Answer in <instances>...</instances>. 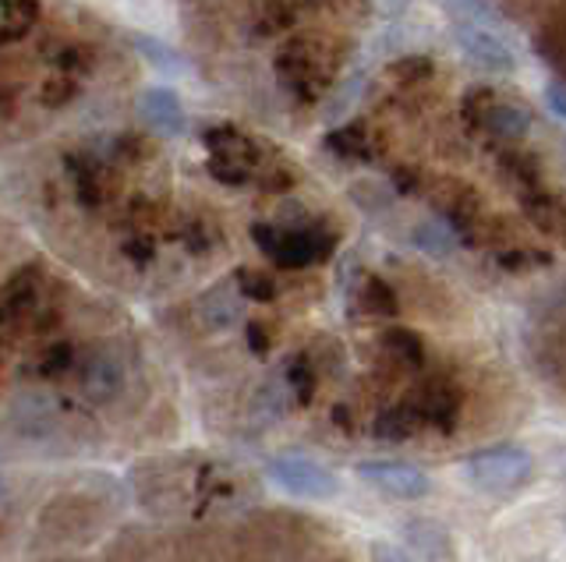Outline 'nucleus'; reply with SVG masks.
Masks as SVG:
<instances>
[{
	"label": "nucleus",
	"mask_w": 566,
	"mask_h": 562,
	"mask_svg": "<svg viewBox=\"0 0 566 562\" xmlns=\"http://www.w3.org/2000/svg\"><path fill=\"white\" fill-rule=\"evenodd\" d=\"M248 347L265 350V332H262V326H248Z\"/></svg>",
	"instance_id": "28"
},
{
	"label": "nucleus",
	"mask_w": 566,
	"mask_h": 562,
	"mask_svg": "<svg viewBox=\"0 0 566 562\" xmlns=\"http://www.w3.org/2000/svg\"><path fill=\"white\" fill-rule=\"evenodd\" d=\"M358 474L368 481V485H376L379 491H386V496H394V499H421V496H429V478L411 467V464H361Z\"/></svg>",
	"instance_id": "6"
},
{
	"label": "nucleus",
	"mask_w": 566,
	"mask_h": 562,
	"mask_svg": "<svg viewBox=\"0 0 566 562\" xmlns=\"http://www.w3.org/2000/svg\"><path fill=\"white\" fill-rule=\"evenodd\" d=\"M71 178H75V191L82 205H99L103 202V173L93 156H71L67 160Z\"/></svg>",
	"instance_id": "15"
},
{
	"label": "nucleus",
	"mask_w": 566,
	"mask_h": 562,
	"mask_svg": "<svg viewBox=\"0 0 566 562\" xmlns=\"http://www.w3.org/2000/svg\"><path fill=\"white\" fill-rule=\"evenodd\" d=\"M371 562H415V559L407 555L403 549H397V544L376 541V544H371Z\"/></svg>",
	"instance_id": "25"
},
{
	"label": "nucleus",
	"mask_w": 566,
	"mask_h": 562,
	"mask_svg": "<svg viewBox=\"0 0 566 562\" xmlns=\"http://www.w3.org/2000/svg\"><path fill=\"white\" fill-rule=\"evenodd\" d=\"M82 390L88 400L106 403L124 390V364L114 350H96L93 358H85L82 368Z\"/></svg>",
	"instance_id": "8"
},
{
	"label": "nucleus",
	"mask_w": 566,
	"mask_h": 562,
	"mask_svg": "<svg viewBox=\"0 0 566 562\" xmlns=\"http://www.w3.org/2000/svg\"><path fill=\"white\" fill-rule=\"evenodd\" d=\"M542 262H548V255H545V252H531V248H517V252H503V255H500V266H503V269L542 266Z\"/></svg>",
	"instance_id": "24"
},
{
	"label": "nucleus",
	"mask_w": 566,
	"mask_h": 562,
	"mask_svg": "<svg viewBox=\"0 0 566 562\" xmlns=\"http://www.w3.org/2000/svg\"><path fill=\"white\" fill-rule=\"evenodd\" d=\"M361 305L371 315H394L397 311V294L389 290L379 276H368L361 284Z\"/></svg>",
	"instance_id": "20"
},
{
	"label": "nucleus",
	"mask_w": 566,
	"mask_h": 562,
	"mask_svg": "<svg viewBox=\"0 0 566 562\" xmlns=\"http://www.w3.org/2000/svg\"><path fill=\"white\" fill-rule=\"evenodd\" d=\"M478 125L489 135L503 138V142H521L531 131V110L517 99H492L478 110Z\"/></svg>",
	"instance_id": "9"
},
{
	"label": "nucleus",
	"mask_w": 566,
	"mask_h": 562,
	"mask_svg": "<svg viewBox=\"0 0 566 562\" xmlns=\"http://www.w3.org/2000/svg\"><path fill=\"white\" fill-rule=\"evenodd\" d=\"M244 311V290L238 287V279H227V284H217L212 290L202 294L199 301V315L209 329H230Z\"/></svg>",
	"instance_id": "10"
},
{
	"label": "nucleus",
	"mask_w": 566,
	"mask_h": 562,
	"mask_svg": "<svg viewBox=\"0 0 566 562\" xmlns=\"http://www.w3.org/2000/svg\"><path fill=\"white\" fill-rule=\"evenodd\" d=\"M503 167L513 173V181L524 184L527 191L535 188V178H538V163H535V156H506Z\"/></svg>",
	"instance_id": "22"
},
{
	"label": "nucleus",
	"mask_w": 566,
	"mask_h": 562,
	"mask_svg": "<svg viewBox=\"0 0 566 562\" xmlns=\"http://www.w3.org/2000/svg\"><path fill=\"white\" fill-rule=\"evenodd\" d=\"M411 241H415V248L424 252V255H432V258H447L453 255L457 248V231L447 223V220H421L415 223V231H411Z\"/></svg>",
	"instance_id": "13"
},
{
	"label": "nucleus",
	"mask_w": 566,
	"mask_h": 562,
	"mask_svg": "<svg viewBox=\"0 0 566 562\" xmlns=\"http://www.w3.org/2000/svg\"><path fill=\"white\" fill-rule=\"evenodd\" d=\"M135 50L153 67H159V72H185V57L177 54V50L164 46L159 40H153V36H135Z\"/></svg>",
	"instance_id": "19"
},
{
	"label": "nucleus",
	"mask_w": 566,
	"mask_h": 562,
	"mask_svg": "<svg viewBox=\"0 0 566 562\" xmlns=\"http://www.w3.org/2000/svg\"><path fill=\"white\" fill-rule=\"evenodd\" d=\"M468 474L478 488L495 491V496H506V491H517L531 478V456L521 446H495L482 449L468 460Z\"/></svg>",
	"instance_id": "2"
},
{
	"label": "nucleus",
	"mask_w": 566,
	"mask_h": 562,
	"mask_svg": "<svg viewBox=\"0 0 566 562\" xmlns=\"http://www.w3.org/2000/svg\"><path fill=\"white\" fill-rule=\"evenodd\" d=\"M206 146H209V173L223 184H248L255 178V142L234 128H212L206 135Z\"/></svg>",
	"instance_id": "3"
},
{
	"label": "nucleus",
	"mask_w": 566,
	"mask_h": 562,
	"mask_svg": "<svg viewBox=\"0 0 566 562\" xmlns=\"http://www.w3.org/2000/svg\"><path fill=\"white\" fill-rule=\"evenodd\" d=\"M521 205H524V216L535 223L542 234H548V237L566 234V205L556 195H548L542 188H531L521 199Z\"/></svg>",
	"instance_id": "12"
},
{
	"label": "nucleus",
	"mask_w": 566,
	"mask_h": 562,
	"mask_svg": "<svg viewBox=\"0 0 566 562\" xmlns=\"http://www.w3.org/2000/svg\"><path fill=\"white\" fill-rule=\"evenodd\" d=\"M457 25H500V14L489 0H439Z\"/></svg>",
	"instance_id": "17"
},
{
	"label": "nucleus",
	"mask_w": 566,
	"mask_h": 562,
	"mask_svg": "<svg viewBox=\"0 0 566 562\" xmlns=\"http://www.w3.org/2000/svg\"><path fill=\"white\" fill-rule=\"evenodd\" d=\"M234 279H238V287L244 290V297H252V301H273V297H276V284L259 269H238Z\"/></svg>",
	"instance_id": "21"
},
{
	"label": "nucleus",
	"mask_w": 566,
	"mask_h": 562,
	"mask_svg": "<svg viewBox=\"0 0 566 562\" xmlns=\"http://www.w3.org/2000/svg\"><path fill=\"white\" fill-rule=\"evenodd\" d=\"M460 414V393L450 382H429L418 396V417L432 421L439 428H453V421Z\"/></svg>",
	"instance_id": "11"
},
{
	"label": "nucleus",
	"mask_w": 566,
	"mask_h": 562,
	"mask_svg": "<svg viewBox=\"0 0 566 562\" xmlns=\"http://www.w3.org/2000/svg\"><path fill=\"white\" fill-rule=\"evenodd\" d=\"M545 99H548V107H553V114L563 120V125H566V93L559 89V85L553 82V85H548V89H545Z\"/></svg>",
	"instance_id": "26"
},
{
	"label": "nucleus",
	"mask_w": 566,
	"mask_h": 562,
	"mask_svg": "<svg viewBox=\"0 0 566 562\" xmlns=\"http://www.w3.org/2000/svg\"><path fill=\"white\" fill-rule=\"evenodd\" d=\"M138 117L149 131L167 135V138L181 135L188 125L181 99H177V93L167 89V85H153V89H146L138 96Z\"/></svg>",
	"instance_id": "7"
},
{
	"label": "nucleus",
	"mask_w": 566,
	"mask_h": 562,
	"mask_svg": "<svg viewBox=\"0 0 566 562\" xmlns=\"http://www.w3.org/2000/svg\"><path fill=\"white\" fill-rule=\"evenodd\" d=\"M252 241L280 269H305L312 262H323L333 255V244H336V237L318 231V226H287V231H280V226H270V223H255Z\"/></svg>",
	"instance_id": "1"
},
{
	"label": "nucleus",
	"mask_w": 566,
	"mask_h": 562,
	"mask_svg": "<svg viewBox=\"0 0 566 562\" xmlns=\"http://www.w3.org/2000/svg\"><path fill=\"white\" fill-rule=\"evenodd\" d=\"M273 481L283 485L297 499H329L336 491V478L315 460H305V456H280V460L270 464Z\"/></svg>",
	"instance_id": "4"
},
{
	"label": "nucleus",
	"mask_w": 566,
	"mask_h": 562,
	"mask_svg": "<svg viewBox=\"0 0 566 562\" xmlns=\"http://www.w3.org/2000/svg\"><path fill=\"white\" fill-rule=\"evenodd\" d=\"M382 343H386V350H389V354H394L397 361L411 364V368H418V364L424 361V347H421V340L415 337L411 329H389L386 337H382Z\"/></svg>",
	"instance_id": "18"
},
{
	"label": "nucleus",
	"mask_w": 566,
	"mask_h": 562,
	"mask_svg": "<svg viewBox=\"0 0 566 562\" xmlns=\"http://www.w3.org/2000/svg\"><path fill=\"white\" fill-rule=\"evenodd\" d=\"M326 149L344 156V160H368L371 146H368V128L365 125H350V128H336L326 135Z\"/></svg>",
	"instance_id": "16"
},
{
	"label": "nucleus",
	"mask_w": 566,
	"mask_h": 562,
	"mask_svg": "<svg viewBox=\"0 0 566 562\" xmlns=\"http://www.w3.org/2000/svg\"><path fill=\"white\" fill-rule=\"evenodd\" d=\"M376 4V11L382 14V19H397V14L407 8V0H371Z\"/></svg>",
	"instance_id": "27"
},
{
	"label": "nucleus",
	"mask_w": 566,
	"mask_h": 562,
	"mask_svg": "<svg viewBox=\"0 0 566 562\" xmlns=\"http://www.w3.org/2000/svg\"><path fill=\"white\" fill-rule=\"evenodd\" d=\"M394 75L403 82H418V78H429L432 75V61L429 57H403L394 64Z\"/></svg>",
	"instance_id": "23"
},
{
	"label": "nucleus",
	"mask_w": 566,
	"mask_h": 562,
	"mask_svg": "<svg viewBox=\"0 0 566 562\" xmlns=\"http://www.w3.org/2000/svg\"><path fill=\"white\" fill-rule=\"evenodd\" d=\"M35 19H40V0H4V11H0V40L4 43L25 40Z\"/></svg>",
	"instance_id": "14"
},
{
	"label": "nucleus",
	"mask_w": 566,
	"mask_h": 562,
	"mask_svg": "<svg viewBox=\"0 0 566 562\" xmlns=\"http://www.w3.org/2000/svg\"><path fill=\"white\" fill-rule=\"evenodd\" d=\"M457 43L464 50V57L482 72H513V64H517L492 25H457Z\"/></svg>",
	"instance_id": "5"
}]
</instances>
